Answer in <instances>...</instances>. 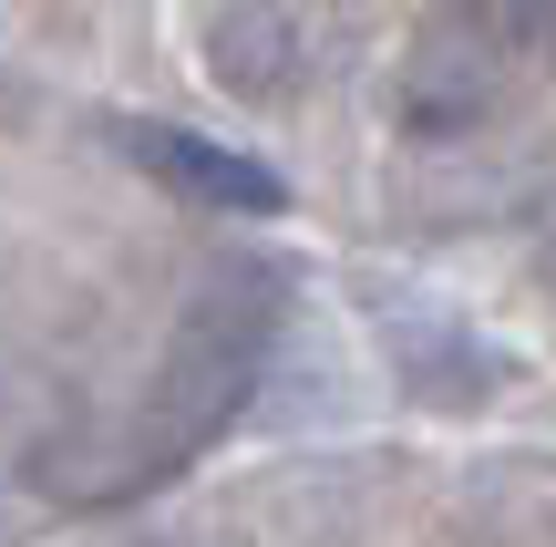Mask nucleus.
I'll use <instances>...</instances> for the list:
<instances>
[{
	"instance_id": "obj_1",
	"label": "nucleus",
	"mask_w": 556,
	"mask_h": 547,
	"mask_svg": "<svg viewBox=\"0 0 556 547\" xmlns=\"http://www.w3.org/2000/svg\"><path fill=\"white\" fill-rule=\"evenodd\" d=\"M268 341H278V269L227 259L206 279V300L186 310L165 372H155V403H144V434H135V486L144 475H176L197 445H217L238 424V403L258 393Z\"/></svg>"
},
{
	"instance_id": "obj_2",
	"label": "nucleus",
	"mask_w": 556,
	"mask_h": 547,
	"mask_svg": "<svg viewBox=\"0 0 556 547\" xmlns=\"http://www.w3.org/2000/svg\"><path fill=\"white\" fill-rule=\"evenodd\" d=\"M124 156L144 165V176H165L176 197L217 207V217H278L289 207V176H278L268 156H248V145H217L197 135V124H114Z\"/></svg>"
},
{
	"instance_id": "obj_3",
	"label": "nucleus",
	"mask_w": 556,
	"mask_h": 547,
	"mask_svg": "<svg viewBox=\"0 0 556 547\" xmlns=\"http://www.w3.org/2000/svg\"><path fill=\"white\" fill-rule=\"evenodd\" d=\"M495 94H505V62L433 21V32L413 41V73H402V124H413V135H464V124L495 114Z\"/></svg>"
},
{
	"instance_id": "obj_4",
	"label": "nucleus",
	"mask_w": 556,
	"mask_h": 547,
	"mask_svg": "<svg viewBox=\"0 0 556 547\" xmlns=\"http://www.w3.org/2000/svg\"><path fill=\"white\" fill-rule=\"evenodd\" d=\"M289 52H299V32H289L278 0H248V11L217 21V83L227 94H278L289 83Z\"/></svg>"
},
{
	"instance_id": "obj_5",
	"label": "nucleus",
	"mask_w": 556,
	"mask_h": 547,
	"mask_svg": "<svg viewBox=\"0 0 556 547\" xmlns=\"http://www.w3.org/2000/svg\"><path fill=\"white\" fill-rule=\"evenodd\" d=\"M443 32H464L475 52H495V62H516V52H536V41H556V0H443Z\"/></svg>"
}]
</instances>
